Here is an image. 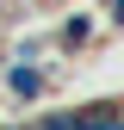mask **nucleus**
<instances>
[{"label":"nucleus","instance_id":"obj_1","mask_svg":"<svg viewBox=\"0 0 124 130\" xmlns=\"http://www.w3.org/2000/svg\"><path fill=\"white\" fill-rule=\"evenodd\" d=\"M6 87L19 93V99H37V93L50 87V74H43V68H31V62H6Z\"/></svg>","mask_w":124,"mask_h":130},{"label":"nucleus","instance_id":"obj_2","mask_svg":"<svg viewBox=\"0 0 124 130\" xmlns=\"http://www.w3.org/2000/svg\"><path fill=\"white\" fill-rule=\"evenodd\" d=\"M81 130H124V105H81Z\"/></svg>","mask_w":124,"mask_h":130},{"label":"nucleus","instance_id":"obj_3","mask_svg":"<svg viewBox=\"0 0 124 130\" xmlns=\"http://www.w3.org/2000/svg\"><path fill=\"white\" fill-rule=\"evenodd\" d=\"M31 130H81V111H37Z\"/></svg>","mask_w":124,"mask_h":130},{"label":"nucleus","instance_id":"obj_4","mask_svg":"<svg viewBox=\"0 0 124 130\" xmlns=\"http://www.w3.org/2000/svg\"><path fill=\"white\" fill-rule=\"evenodd\" d=\"M6 130H31V124H6Z\"/></svg>","mask_w":124,"mask_h":130}]
</instances>
